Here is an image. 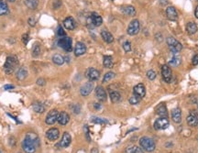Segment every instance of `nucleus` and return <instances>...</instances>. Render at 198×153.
<instances>
[{"label":"nucleus","mask_w":198,"mask_h":153,"mask_svg":"<svg viewBox=\"0 0 198 153\" xmlns=\"http://www.w3.org/2000/svg\"><path fill=\"white\" fill-rule=\"evenodd\" d=\"M39 137L34 133L26 135L24 141L22 142L23 151L26 153H34L36 151V146L39 145Z\"/></svg>","instance_id":"f257e3e1"},{"label":"nucleus","mask_w":198,"mask_h":153,"mask_svg":"<svg viewBox=\"0 0 198 153\" xmlns=\"http://www.w3.org/2000/svg\"><path fill=\"white\" fill-rule=\"evenodd\" d=\"M19 64V60L18 58L16 57L15 55H11V56H8L6 60V62L4 64V70H5V73L7 74H11L17 68Z\"/></svg>","instance_id":"f03ea898"},{"label":"nucleus","mask_w":198,"mask_h":153,"mask_svg":"<svg viewBox=\"0 0 198 153\" xmlns=\"http://www.w3.org/2000/svg\"><path fill=\"white\" fill-rule=\"evenodd\" d=\"M140 147L147 152H152L155 150V142L149 137H142L139 140Z\"/></svg>","instance_id":"7ed1b4c3"},{"label":"nucleus","mask_w":198,"mask_h":153,"mask_svg":"<svg viewBox=\"0 0 198 153\" xmlns=\"http://www.w3.org/2000/svg\"><path fill=\"white\" fill-rule=\"evenodd\" d=\"M167 44L170 47L172 52H179L182 49V45L179 42L178 40L173 37H168L166 38Z\"/></svg>","instance_id":"20e7f679"},{"label":"nucleus","mask_w":198,"mask_h":153,"mask_svg":"<svg viewBox=\"0 0 198 153\" xmlns=\"http://www.w3.org/2000/svg\"><path fill=\"white\" fill-rule=\"evenodd\" d=\"M58 45L68 52H72V50H73V41H72V38L69 37L60 38L58 41Z\"/></svg>","instance_id":"39448f33"},{"label":"nucleus","mask_w":198,"mask_h":153,"mask_svg":"<svg viewBox=\"0 0 198 153\" xmlns=\"http://www.w3.org/2000/svg\"><path fill=\"white\" fill-rule=\"evenodd\" d=\"M128 34L130 36H135L139 33V21L138 19H133L128 27Z\"/></svg>","instance_id":"423d86ee"},{"label":"nucleus","mask_w":198,"mask_h":153,"mask_svg":"<svg viewBox=\"0 0 198 153\" xmlns=\"http://www.w3.org/2000/svg\"><path fill=\"white\" fill-rule=\"evenodd\" d=\"M153 127L157 130L166 129L169 127V120L166 117H160V118L155 120Z\"/></svg>","instance_id":"0eeeda50"},{"label":"nucleus","mask_w":198,"mask_h":153,"mask_svg":"<svg viewBox=\"0 0 198 153\" xmlns=\"http://www.w3.org/2000/svg\"><path fill=\"white\" fill-rule=\"evenodd\" d=\"M85 76L86 78L91 81V82H94V81H97L100 77V73L97 69L95 68H89L86 70L85 72Z\"/></svg>","instance_id":"6e6552de"},{"label":"nucleus","mask_w":198,"mask_h":153,"mask_svg":"<svg viewBox=\"0 0 198 153\" xmlns=\"http://www.w3.org/2000/svg\"><path fill=\"white\" fill-rule=\"evenodd\" d=\"M94 89V83L93 82H87L85 83L80 89V94L83 96H87L91 94V92Z\"/></svg>","instance_id":"1a4fd4ad"},{"label":"nucleus","mask_w":198,"mask_h":153,"mask_svg":"<svg viewBox=\"0 0 198 153\" xmlns=\"http://www.w3.org/2000/svg\"><path fill=\"white\" fill-rule=\"evenodd\" d=\"M58 115H59V113L57 110L53 109L52 111L49 112V114L46 116V119H45V122L47 125H53L57 120H58Z\"/></svg>","instance_id":"9d476101"},{"label":"nucleus","mask_w":198,"mask_h":153,"mask_svg":"<svg viewBox=\"0 0 198 153\" xmlns=\"http://www.w3.org/2000/svg\"><path fill=\"white\" fill-rule=\"evenodd\" d=\"M161 75L163 80L166 83H171L172 82V78H173V74H172V71L170 69V67L168 65H163L161 67Z\"/></svg>","instance_id":"9b49d317"},{"label":"nucleus","mask_w":198,"mask_h":153,"mask_svg":"<svg viewBox=\"0 0 198 153\" xmlns=\"http://www.w3.org/2000/svg\"><path fill=\"white\" fill-rule=\"evenodd\" d=\"M187 124L190 127H196L198 125V115L196 111H191L189 115L186 118Z\"/></svg>","instance_id":"f8f14e48"},{"label":"nucleus","mask_w":198,"mask_h":153,"mask_svg":"<svg viewBox=\"0 0 198 153\" xmlns=\"http://www.w3.org/2000/svg\"><path fill=\"white\" fill-rule=\"evenodd\" d=\"M133 92H134V96H138L139 98L142 99V98L145 96V95H146L145 86H144L142 83H139V84H137V85L134 86Z\"/></svg>","instance_id":"ddd939ff"},{"label":"nucleus","mask_w":198,"mask_h":153,"mask_svg":"<svg viewBox=\"0 0 198 153\" xmlns=\"http://www.w3.org/2000/svg\"><path fill=\"white\" fill-rule=\"evenodd\" d=\"M166 15L167 18L172 21H175L178 19V14L174 7H168L166 9Z\"/></svg>","instance_id":"4468645a"},{"label":"nucleus","mask_w":198,"mask_h":153,"mask_svg":"<svg viewBox=\"0 0 198 153\" xmlns=\"http://www.w3.org/2000/svg\"><path fill=\"white\" fill-rule=\"evenodd\" d=\"M59 136L60 131L57 128H51V129H49V130L46 132V137H47V138H48L49 140H51V141H54V140L58 139Z\"/></svg>","instance_id":"2eb2a0df"},{"label":"nucleus","mask_w":198,"mask_h":153,"mask_svg":"<svg viewBox=\"0 0 198 153\" xmlns=\"http://www.w3.org/2000/svg\"><path fill=\"white\" fill-rule=\"evenodd\" d=\"M71 140H72V138H71L70 134L67 133V132H64L63 135H62V137H61V141H60L59 146L61 147V148H67L71 144Z\"/></svg>","instance_id":"dca6fc26"},{"label":"nucleus","mask_w":198,"mask_h":153,"mask_svg":"<svg viewBox=\"0 0 198 153\" xmlns=\"http://www.w3.org/2000/svg\"><path fill=\"white\" fill-rule=\"evenodd\" d=\"M86 52V46L84 45V43L83 42H77L75 47H74V54L75 56H81L83 54H84Z\"/></svg>","instance_id":"f3484780"},{"label":"nucleus","mask_w":198,"mask_h":153,"mask_svg":"<svg viewBox=\"0 0 198 153\" xmlns=\"http://www.w3.org/2000/svg\"><path fill=\"white\" fill-rule=\"evenodd\" d=\"M89 20H90V23L91 25L95 26V27H99L101 26V24L103 23V19L102 18L97 15V13H92L91 14V17L89 18Z\"/></svg>","instance_id":"a211bd4d"},{"label":"nucleus","mask_w":198,"mask_h":153,"mask_svg":"<svg viewBox=\"0 0 198 153\" xmlns=\"http://www.w3.org/2000/svg\"><path fill=\"white\" fill-rule=\"evenodd\" d=\"M63 26H64L65 29H69V30H73V29H75L76 24H75L74 19H73L72 17H68V18H66V19H64V21H63Z\"/></svg>","instance_id":"6ab92c4d"},{"label":"nucleus","mask_w":198,"mask_h":153,"mask_svg":"<svg viewBox=\"0 0 198 153\" xmlns=\"http://www.w3.org/2000/svg\"><path fill=\"white\" fill-rule=\"evenodd\" d=\"M171 114H172V118H173V120L175 123H177V124L181 123V121H182V112H181V109H180L179 107L173 108V109L172 110Z\"/></svg>","instance_id":"aec40b11"},{"label":"nucleus","mask_w":198,"mask_h":153,"mask_svg":"<svg viewBox=\"0 0 198 153\" xmlns=\"http://www.w3.org/2000/svg\"><path fill=\"white\" fill-rule=\"evenodd\" d=\"M57 121H58L60 125H61V126L67 125L68 122L70 121V115H68L66 112H61V113H59Z\"/></svg>","instance_id":"412c9836"},{"label":"nucleus","mask_w":198,"mask_h":153,"mask_svg":"<svg viewBox=\"0 0 198 153\" xmlns=\"http://www.w3.org/2000/svg\"><path fill=\"white\" fill-rule=\"evenodd\" d=\"M96 96H97L99 101H101V102H105L106 100V93L105 89L102 86H97V87Z\"/></svg>","instance_id":"4be33fe9"},{"label":"nucleus","mask_w":198,"mask_h":153,"mask_svg":"<svg viewBox=\"0 0 198 153\" xmlns=\"http://www.w3.org/2000/svg\"><path fill=\"white\" fill-rule=\"evenodd\" d=\"M121 11L124 14H126L128 16H130V17H133V16L136 15V9L132 6H124V7H121Z\"/></svg>","instance_id":"5701e85b"},{"label":"nucleus","mask_w":198,"mask_h":153,"mask_svg":"<svg viewBox=\"0 0 198 153\" xmlns=\"http://www.w3.org/2000/svg\"><path fill=\"white\" fill-rule=\"evenodd\" d=\"M156 113L160 117H166V116H168V111H167V108H166V106H165L164 104L159 105L158 106H157V108H156Z\"/></svg>","instance_id":"b1692460"},{"label":"nucleus","mask_w":198,"mask_h":153,"mask_svg":"<svg viewBox=\"0 0 198 153\" xmlns=\"http://www.w3.org/2000/svg\"><path fill=\"white\" fill-rule=\"evenodd\" d=\"M101 36H102L103 39H104L106 43H112V42L114 41V37H113V35H112L109 31H107V30H102V31H101Z\"/></svg>","instance_id":"393cba45"},{"label":"nucleus","mask_w":198,"mask_h":153,"mask_svg":"<svg viewBox=\"0 0 198 153\" xmlns=\"http://www.w3.org/2000/svg\"><path fill=\"white\" fill-rule=\"evenodd\" d=\"M186 31L190 35H193V34L196 33V31H197V25L195 22H188L187 25H186Z\"/></svg>","instance_id":"a878e982"},{"label":"nucleus","mask_w":198,"mask_h":153,"mask_svg":"<svg viewBox=\"0 0 198 153\" xmlns=\"http://www.w3.org/2000/svg\"><path fill=\"white\" fill-rule=\"evenodd\" d=\"M173 59L169 61V63L172 66H178L179 64L181 63V61H182L181 57H180V55H178V52H173Z\"/></svg>","instance_id":"bb28decb"},{"label":"nucleus","mask_w":198,"mask_h":153,"mask_svg":"<svg viewBox=\"0 0 198 153\" xmlns=\"http://www.w3.org/2000/svg\"><path fill=\"white\" fill-rule=\"evenodd\" d=\"M103 64L106 68H112L113 67V59L111 56L108 55H105L104 60H103Z\"/></svg>","instance_id":"cd10ccee"},{"label":"nucleus","mask_w":198,"mask_h":153,"mask_svg":"<svg viewBox=\"0 0 198 153\" xmlns=\"http://www.w3.org/2000/svg\"><path fill=\"white\" fill-rule=\"evenodd\" d=\"M8 12H9V9L6 2L4 0H0V16L7 15L8 14Z\"/></svg>","instance_id":"c85d7f7f"},{"label":"nucleus","mask_w":198,"mask_h":153,"mask_svg":"<svg viewBox=\"0 0 198 153\" xmlns=\"http://www.w3.org/2000/svg\"><path fill=\"white\" fill-rule=\"evenodd\" d=\"M109 96H110V99H111V101L113 103H118V102L120 101V99H121L120 94H119V92H117V91H111L109 93Z\"/></svg>","instance_id":"c756f323"},{"label":"nucleus","mask_w":198,"mask_h":153,"mask_svg":"<svg viewBox=\"0 0 198 153\" xmlns=\"http://www.w3.org/2000/svg\"><path fill=\"white\" fill-rule=\"evenodd\" d=\"M25 4L28 7L31 9H35L37 8L39 5V0H25Z\"/></svg>","instance_id":"7c9ffc66"},{"label":"nucleus","mask_w":198,"mask_h":153,"mask_svg":"<svg viewBox=\"0 0 198 153\" xmlns=\"http://www.w3.org/2000/svg\"><path fill=\"white\" fill-rule=\"evenodd\" d=\"M33 109L35 110V112L37 113H43L45 111V106L40 103V102H36L34 105H33Z\"/></svg>","instance_id":"2f4dec72"},{"label":"nucleus","mask_w":198,"mask_h":153,"mask_svg":"<svg viewBox=\"0 0 198 153\" xmlns=\"http://www.w3.org/2000/svg\"><path fill=\"white\" fill-rule=\"evenodd\" d=\"M52 61L57 65H62L63 62H64V58L60 54H55L52 57Z\"/></svg>","instance_id":"473e14b6"},{"label":"nucleus","mask_w":198,"mask_h":153,"mask_svg":"<svg viewBox=\"0 0 198 153\" xmlns=\"http://www.w3.org/2000/svg\"><path fill=\"white\" fill-rule=\"evenodd\" d=\"M27 76H28V72L24 68H20L17 72V78L19 80H24Z\"/></svg>","instance_id":"72a5a7b5"},{"label":"nucleus","mask_w":198,"mask_h":153,"mask_svg":"<svg viewBox=\"0 0 198 153\" xmlns=\"http://www.w3.org/2000/svg\"><path fill=\"white\" fill-rule=\"evenodd\" d=\"M115 76H116V74H115L114 73H112V72H108L107 74H105L104 79H103V83H107V82H109L111 79H113Z\"/></svg>","instance_id":"f704fd0d"},{"label":"nucleus","mask_w":198,"mask_h":153,"mask_svg":"<svg viewBox=\"0 0 198 153\" xmlns=\"http://www.w3.org/2000/svg\"><path fill=\"white\" fill-rule=\"evenodd\" d=\"M40 53V46L39 44H36L33 48V51H32V55L34 57H37L39 56V54Z\"/></svg>","instance_id":"c9c22d12"},{"label":"nucleus","mask_w":198,"mask_h":153,"mask_svg":"<svg viewBox=\"0 0 198 153\" xmlns=\"http://www.w3.org/2000/svg\"><path fill=\"white\" fill-rule=\"evenodd\" d=\"M123 49L126 52H128L131 51V43L128 41V40H126L124 43H123Z\"/></svg>","instance_id":"e433bc0d"},{"label":"nucleus","mask_w":198,"mask_h":153,"mask_svg":"<svg viewBox=\"0 0 198 153\" xmlns=\"http://www.w3.org/2000/svg\"><path fill=\"white\" fill-rule=\"evenodd\" d=\"M140 100H141V99H140V98H139L138 96H133L129 98V103H130L131 105H137V104H139Z\"/></svg>","instance_id":"4c0bfd02"},{"label":"nucleus","mask_w":198,"mask_h":153,"mask_svg":"<svg viewBox=\"0 0 198 153\" xmlns=\"http://www.w3.org/2000/svg\"><path fill=\"white\" fill-rule=\"evenodd\" d=\"M147 77L150 79V80H154L156 77H157V74H156V73L153 71V70H150V71H148V73H147Z\"/></svg>","instance_id":"58836bf2"},{"label":"nucleus","mask_w":198,"mask_h":153,"mask_svg":"<svg viewBox=\"0 0 198 153\" xmlns=\"http://www.w3.org/2000/svg\"><path fill=\"white\" fill-rule=\"evenodd\" d=\"M92 122L94 123H97V124H104V123H107V121L106 119H102L98 117H93L92 118Z\"/></svg>","instance_id":"ea45409f"},{"label":"nucleus","mask_w":198,"mask_h":153,"mask_svg":"<svg viewBox=\"0 0 198 153\" xmlns=\"http://www.w3.org/2000/svg\"><path fill=\"white\" fill-rule=\"evenodd\" d=\"M45 83H46V81H45V79H43V78H40V79H38V81H37V84H39L40 86L45 85Z\"/></svg>","instance_id":"a19ab883"},{"label":"nucleus","mask_w":198,"mask_h":153,"mask_svg":"<svg viewBox=\"0 0 198 153\" xmlns=\"http://www.w3.org/2000/svg\"><path fill=\"white\" fill-rule=\"evenodd\" d=\"M57 33H58V35H59V36H64V35H65V32H64L63 29L61 28V26H59Z\"/></svg>","instance_id":"79ce46f5"},{"label":"nucleus","mask_w":198,"mask_h":153,"mask_svg":"<svg viewBox=\"0 0 198 153\" xmlns=\"http://www.w3.org/2000/svg\"><path fill=\"white\" fill-rule=\"evenodd\" d=\"M29 24L31 27H34V26L36 25V20L33 19V18H30V19H29Z\"/></svg>","instance_id":"37998d69"},{"label":"nucleus","mask_w":198,"mask_h":153,"mask_svg":"<svg viewBox=\"0 0 198 153\" xmlns=\"http://www.w3.org/2000/svg\"><path fill=\"white\" fill-rule=\"evenodd\" d=\"M22 38H23V42H24L25 44H27L28 41H29V35H28V34H24Z\"/></svg>","instance_id":"c03bdc74"},{"label":"nucleus","mask_w":198,"mask_h":153,"mask_svg":"<svg viewBox=\"0 0 198 153\" xmlns=\"http://www.w3.org/2000/svg\"><path fill=\"white\" fill-rule=\"evenodd\" d=\"M193 63H194L195 65H197L198 64V54L195 55L194 58H193Z\"/></svg>","instance_id":"a18cd8bd"},{"label":"nucleus","mask_w":198,"mask_h":153,"mask_svg":"<svg viewBox=\"0 0 198 153\" xmlns=\"http://www.w3.org/2000/svg\"><path fill=\"white\" fill-rule=\"evenodd\" d=\"M4 89H5V90H10V89H14V85H12V84H7V85H5Z\"/></svg>","instance_id":"49530a36"},{"label":"nucleus","mask_w":198,"mask_h":153,"mask_svg":"<svg viewBox=\"0 0 198 153\" xmlns=\"http://www.w3.org/2000/svg\"><path fill=\"white\" fill-rule=\"evenodd\" d=\"M84 130H85V134H86V137H87V139H88V140H90L89 133H88V128H87V127H86V126L84 127Z\"/></svg>","instance_id":"de8ad7c7"},{"label":"nucleus","mask_w":198,"mask_h":153,"mask_svg":"<svg viewBox=\"0 0 198 153\" xmlns=\"http://www.w3.org/2000/svg\"><path fill=\"white\" fill-rule=\"evenodd\" d=\"M195 15H196V17L198 19V7H196V8L195 10Z\"/></svg>","instance_id":"09e8293b"},{"label":"nucleus","mask_w":198,"mask_h":153,"mask_svg":"<svg viewBox=\"0 0 198 153\" xmlns=\"http://www.w3.org/2000/svg\"><path fill=\"white\" fill-rule=\"evenodd\" d=\"M91 153H98V151H97V149H93Z\"/></svg>","instance_id":"8fccbe9b"},{"label":"nucleus","mask_w":198,"mask_h":153,"mask_svg":"<svg viewBox=\"0 0 198 153\" xmlns=\"http://www.w3.org/2000/svg\"><path fill=\"white\" fill-rule=\"evenodd\" d=\"M134 153H143V152H142V151H141L139 150V148H137V150H136V151H134Z\"/></svg>","instance_id":"3c124183"},{"label":"nucleus","mask_w":198,"mask_h":153,"mask_svg":"<svg viewBox=\"0 0 198 153\" xmlns=\"http://www.w3.org/2000/svg\"><path fill=\"white\" fill-rule=\"evenodd\" d=\"M95 106H96V108H97V109H99V108H100V107H99L100 106H99L98 104H95Z\"/></svg>","instance_id":"603ef678"},{"label":"nucleus","mask_w":198,"mask_h":153,"mask_svg":"<svg viewBox=\"0 0 198 153\" xmlns=\"http://www.w3.org/2000/svg\"><path fill=\"white\" fill-rule=\"evenodd\" d=\"M8 1H9V2H15L16 0H8Z\"/></svg>","instance_id":"864d4df0"},{"label":"nucleus","mask_w":198,"mask_h":153,"mask_svg":"<svg viewBox=\"0 0 198 153\" xmlns=\"http://www.w3.org/2000/svg\"><path fill=\"white\" fill-rule=\"evenodd\" d=\"M197 106H198V100H197Z\"/></svg>","instance_id":"5fc2aeb1"},{"label":"nucleus","mask_w":198,"mask_h":153,"mask_svg":"<svg viewBox=\"0 0 198 153\" xmlns=\"http://www.w3.org/2000/svg\"><path fill=\"white\" fill-rule=\"evenodd\" d=\"M197 1H198V0H197Z\"/></svg>","instance_id":"6e6d98bb"},{"label":"nucleus","mask_w":198,"mask_h":153,"mask_svg":"<svg viewBox=\"0 0 198 153\" xmlns=\"http://www.w3.org/2000/svg\"><path fill=\"white\" fill-rule=\"evenodd\" d=\"M0 153H1V152H0Z\"/></svg>","instance_id":"4d7b16f0"}]
</instances>
